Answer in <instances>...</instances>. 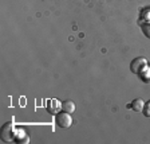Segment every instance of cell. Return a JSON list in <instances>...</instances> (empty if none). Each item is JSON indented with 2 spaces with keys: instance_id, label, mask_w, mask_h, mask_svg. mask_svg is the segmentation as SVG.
Listing matches in <instances>:
<instances>
[{
  "instance_id": "cell-3",
  "label": "cell",
  "mask_w": 150,
  "mask_h": 144,
  "mask_svg": "<svg viewBox=\"0 0 150 144\" xmlns=\"http://www.w3.org/2000/svg\"><path fill=\"white\" fill-rule=\"evenodd\" d=\"M146 67H147V61L145 59L144 57H137L130 63V70L134 74H141Z\"/></svg>"
},
{
  "instance_id": "cell-1",
  "label": "cell",
  "mask_w": 150,
  "mask_h": 144,
  "mask_svg": "<svg viewBox=\"0 0 150 144\" xmlns=\"http://www.w3.org/2000/svg\"><path fill=\"white\" fill-rule=\"evenodd\" d=\"M55 123H56V125L59 127V128L67 129V128L71 127L72 119H71V116H70V113L62 110V112H59V113H56L55 115Z\"/></svg>"
},
{
  "instance_id": "cell-4",
  "label": "cell",
  "mask_w": 150,
  "mask_h": 144,
  "mask_svg": "<svg viewBox=\"0 0 150 144\" xmlns=\"http://www.w3.org/2000/svg\"><path fill=\"white\" fill-rule=\"evenodd\" d=\"M144 105H145V102L141 100V98H135V100L131 101V104H129L127 108L133 109L134 112H142V109H144Z\"/></svg>"
},
{
  "instance_id": "cell-8",
  "label": "cell",
  "mask_w": 150,
  "mask_h": 144,
  "mask_svg": "<svg viewBox=\"0 0 150 144\" xmlns=\"http://www.w3.org/2000/svg\"><path fill=\"white\" fill-rule=\"evenodd\" d=\"M142 113L145 115V117H147V119H150V100L147 101V102H145L144 105V109H142Z\"/></svg>"
},
{
  "instance_id": "cell-9",
  "label": "cell",
  "mask_w": 150,
  "mask_h": 144,
  "mask_svg": "<svg viewBox=\"0 0 150 144\" xmlns=\"http://www.w3.org/2000/svg\"><path fill=\"white\" fill-rule=\"evenodd\" d=\"M16 143H30V138L27 135H24V138H18L16 139Z\"/></svg>"
},
{
  "instance_id": "cell-2",
  "label": "cell",
  "mask_w": 150,
  "mask_h": 144,
  "mask_svg": "<svg viewBox=\"0 0 150 144\" xmlns=\"http://www.w3.org/2000/svg\"><path fill=\"white\" fill-rule=\"evenodd\" d=\"M15 135V124L13 121H7L1 127V140L3 141H12Z\"/></svg>"
},
{
  "instance_id": "cell-5",
  "label": "cell",
  "mask_w": 150,
  "mask_h": 144,
  "mask_svg": "<svg viewBox=\"0 0 150 144\" xmlns=\"http://www.w3.org/2000/svg\"><path fill=\"white\" fill-rule=\"evenodd\" d=\"M60 108H62V110H64V112H67V113H72L76 107H75V102H74V101L66 100V101H63V102H62Z\"/></svg>"
},
{
  "instance_id": "cell-6",
  "label": "cell",
  "mask_w": 150,
  "mask_h": 144,
  "mask_svg": "<svg viewBox=\"0 0 150 144\" xmlns=\"http://www.w3.org/2000/svg\"><path fill=\"white\" fill-rule=\"evenodd\" d=\"M139 78L146 84H150V67H146L144 72L139 74Z\"/></svg>"
},
{
  "instance_id": "cell-7",
  "label": "cell",
  "mask_w": 150,
  "mask_h": 144,
  "mask_svg": "<svg viewBox=\"0 0 150 144\" xmlns=\"http://www.w3.org/2000/svg\"><path fill=\"white\" fill-rule=\"evenodd\" d=\"M141 28H142V32L145 34V37L150 39V22H142Z\"/></svg>"
}]
</instances>
